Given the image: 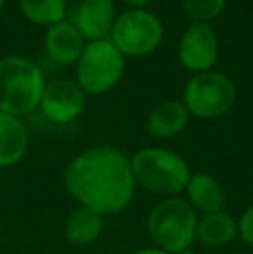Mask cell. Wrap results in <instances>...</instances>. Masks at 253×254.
Returning <instances> with one entry per match:
<instances>
[{"label":"cell","mask_w":253,"mask_h":254,"mask_svg":"<svg viewBox=\"0 0 253 254\" xmlns=\"http://www.w3.org/2000/svg\"><path fill=\"white\" fill-rule=\"evenodd\" d=\"M135 184L156 194L175 195L186 190L191 178L189 164L182 156L163 147L141 149L130 159Z\"/></svg>","instance_id":"obj_3"},{"label":"cell","mask_w":253,"mask_h":254,"mask_svg":"<svg viewBox=\"0 0 253 254\" xmlns=\"http://www.w3.org/2000/svg\"><path fill=\"white\" fill-rule=\"evenodd\" d=\"M2 5H3V0H0V10H2Z\"/></svg>","instance_id":"obj_23"},{"label":"cell","mask_w":253,"mask_h":254,"mask_svg":"<svg viewBox=\"0 0 253 254\" xmlns=\"http://www.w3.org/2000/svg\"><path fill=\"white\" fill-rule=\"evenodd\" d=\"M64 184L82 206L92 207L102 216L125 209L137 185L130 159L109 145L78 154L64 171Z\"/></svg>","instance_id":"obj_1"},{"label":"cell","mask_w":253,"mask_h":254,"mask_svg":"<svg viewBox=\"0 0 253 254\" xmlns=\"http://www.w3.org/2000/svg\"><path fill=\"white\" fill-rule=\"evenodd\" d=\"M179 254H196V253L191 251V249H186V251H182V253H179Z\"/></svg>","instance_id":"obj_22"},{"label":"cell","mask_w":253,"mask_h":254,"mask_svg":"<svg viewBox=\"0 0 253 254\" xmlns=\"http://www.w3.org/2000/svg\"><path fill=\"white\" fill-rule=\"evenodd\" d=\"M177 54L186 69L194 73L212 71L219 59L217 33L208 23H191L180 37Z\"/></svg>","instance_id":"obj_8"},{"label":"cell","mask_w":253,"mask_h":254,"mask_svg":"<svg viewBox=\"0 0 253 254\" xmlns=\"http://www.w3.org/2000/svg\"><path fill=\"white\" fill-rule=\"evenodd\" d=\"M109 40L123 54V57L149 56L163 40V23L151 10H125L116 16Z\"/></svg>","instance_id":"obj_7"},{"label":"cell","mask_w":253,"mask_h":254,"mask_svg":"<svg viewBox=\"0 0 253 254\" xmlns=\"http://www.w3.org/2000/svg\"><path fill=\"white\" fill-rule=\"evenodd\" d=\"M125 71V57L109 38L88 42L77 61V83L88 95H102L116 87Z\"/></svg>","instance_id":"obj_5"},{"label":"cell","mask_w":253,"mask_h":254,"mask_svg":"<svg viewBox=\"0 0 253 254\" xmlns=\"http://www.w3.org/2000/svg\"><path fill=\"white\" fill-rule=\"evenodd\" d=\"M194 209L180 197L163 199L148 216V232L155 246L169 254H179L189 249L196 239Z\"/></svg>","instance_id":"obj_4"},{"label":"cell","mask_w":253,"mask_h":254,"mask_svg":"<svg viewBox=\"0 0 253 254\" xmlns=\"http://www.w3.org/2000/svg\"><path fill=\"white\" fill-rule=\"evenodd\" d=\"M45 88L42 69L26 57L0 59V111L12 116L37 109Z\"/></svg>","instance_id":"obj_2"},{"label":"cell","mask_w":253,"mask_h":254,"mask_svg":"<svg viewBox=\"0 0 253 254\" xmlns=\"http://www.w3.org/2000/svg\"><path fill=\"white\" fill-rule=\"evenodd\" d=\"M236 85L219 71L196 73L187 81L182 104L189 114L199 120H213L226 114L236 102Z\"/></svg>","instance_id":"obj_6"},{"label":"cell","mask_w":253,"mask_h":254,"mask_svg":"<svg viewBox=\"0 0 253 254\" xmlns=\"http://www.w3.org/2000/svg\"><path fill=\"white\" fill-rule=\"evenodd\" d=\"M24 17L35 24H56L64 21L66 0H19Z\"/></svg>","instance_id":"obj_17"},{"label":"cell","mask_w":253,"mask_h":254,"mask_svg":"<svg viewBox=\"0 0 253 254\" xmlns=\"http://www.w3.org/2000/svg\"><path fill=\"white\" fill-rule=\"evenodd\" d=\"M44 47L51 61L61 66H70L78 61L85 45L84 37L78 33L71 21H59L47 28Z\"/></svg>","instance_id":"obj_11"},{"label":"cell","mask_w":253,"mask_h":254,"mask_svg":"<svg viewBox=\"0 0 253 254\" xmlns=\"http://www.w3.org/2000/svg\"><path fill=\"white\" fill-rule=\"evenodd\" d=\"M226 0H182L184 12L192 19V23H210L220 16Z\"/></svg>","instance_id":"obj_18"},{"label":"cell","mask_w":253,"mask_h":254,"mask_svg":"<svg viewBox=\"0 0 253 254\" xmlns=\"http://www.w3.org/2000/svg\"><path fill=\"white\" fill-rule=\"evenodd\" d=\"M122 2L130 5L132 9H144V5H148L151 0H122Z\"/></svg>","instance_id":"obj_20"},{"label":"cell","mask_w":253,"mask_h":254,"mask_svg":"<svg viewBox=\"0 0 253 254\" xmlns=\"http://www.w3.org/2000/svg\"><path fill=\"white\" fill-rule=\"evenodd\" d=\"M238 235L245 244L253 248V204L245 209V213L241 214L240 221H238Z\"/></svg>","instance_id":"obj_19"},{"label":"cell","mask_w":253,"mask_h":254,"mask_svg":"<svg viewBox=\"0 0 253 254\" xmlns=\"http://www.w3.org/2000/svg\"><path fill=\"white\" fill-rule=\"evenodd\" d=\"M238 237V221L224 211L205 214L196 225V239L208 248H220Z\"/></svg>","instance_id":"obj_15"},{"label":"cell","mask_w":253,"mask_h":254,"mask_svg":"<svg viewBox=\"0 0 253 254\" xmlns=\"http://www.w3.org/2000/svg\"><path fill=\"white\" fill-rule=\"evenodd\" d=\"M187 197L192 206L203 214L222 211L224 190L220 184L208 173H194L187 182Z\"/></svg>","instance_id":"obj_16"},{"label":"cell","mask_w":253,"mask_h":254,"mask_svg":"<svg viewBox=\"0 0 253 254\" xmlns=\"http://www.w3.org/2000/svg\"><path fill=\"white\" fill-rule=\"evenodd\" d=\"M87 94L75 80H54L45 83L40 99L42 114L56 125H66L75 121L85 109Z\"/></svg>","instance_id":"obj_9"},{"label":"cell","mask_w":253,"mask_h":254,"mask_svg":"<svg viewBox=\"0 0 253 254\" xmlns=\"http://www.w3.org/2000/svg\"><path fill=\"white\" fill-rule=\"evenodd\" d=\"M104 220L102 214L94 211L92 207L78 206L70 213L64 227L66 239L75 246H88L101 235Z\"/></svg>","instance_id":"obj_14"},{"label":"cell","mask_w":253,"mask_h":254,"mask_svg":"<svg viewBox=\"0 0 253 254\" xmlns=\"http://www.w3.org/2000/svg\"><path fill=\"white\" fill-rule=\"evenodd\" d=\"M116 19L113 0H82L73 12V24L88 42L108 38Z\"/></svg>","instance_id":"obj_10"},{"label":"cell","mask_w":253,"mask_h":254,"mask_svg":"<svg viewBox=\"0 0 253 254\" xmlns=\"http://www.w3.org/2000/svg\"><path fill=\"white\" fill-rule=\"evenodd\" d=\"M189 111L179 101H163L148 116V131L156 138H170L186 128Z\"/></svg>","instance_id":"obj_13"},{"label":"cell","mask_w":253,"mask_h":254,"mask_svg":"<svg viewBox=\"0 0 253 254\" xmlns=\"http://www.w3.org/2000/svg\"><path fill=\"white\" fill-rule=\"evenodd\" d=\"M135 254H169V253L162 251V249H158V248H146V249H141V251H137Z\"/></svg>","instance_id":"obj_21"},{"label":"cell","mask_w":253,"mask_h":254,"mask_svg":"<svg viewBox=\"0 0 253 254\" xmlns=\"http://www.w3.org/2000/svg\"><path fill=\"white\" fill-rule=\"evenodd\" d=\"M28 149V131L17 116L0 111V168L19 163Z\"/></svg>","instance_id":"obj_12"}]
</instances>
